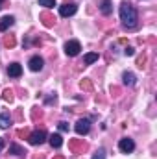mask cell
Returning a JSON list of instances; mask_svg holds the SVG:
<instances>
[{
  "label": "cell",
  "instance_id": "cell-1",
  "mask_svg": "<svg viewBox=\"0 0 157 159\" xmlns=\"http://www.w3.org/2000/svg\"><path fill=\"white\" fill-rule=\"evenodd\" d=\"M118 13H120V20H122L124 28H128V30H133V28L137 26L139 15H137V9H135V6H133L131 2L124 0V2L120 4V9H118Z\"/></svg>",
  "mask_w": 157,
  "mask_h": 159
},
{
  "label": "cell",
  "instance_id": "cell-2",
  "mask_svg": "<svg viewBox=\"0 0 157 159\" xmlns=\"http://www.w3.org/2000/svg\"><path fill=\"white\" fill-rule=\"evenodd\" d=\"M44 141H46V131H44V129H35V131H32V133L28 135V143L34 144V146H39Z\"/></svg>",
  "mask_w": 157,
  "mask_h": 159
},
{
  "label": "cell",
  "instance_id": "cell-3",
  "mask_svg": "<svg viewBox=\"0 0 157 159\" xmlns=\"http://www.w3.org/2000/svg\"><path fill=\"white\" fill-rule=\"evenodd\" d=\"M76 11H78V6H76L74 2H65V4L59 6V15H61V17H70V15H74Z\"/></svg>",
  "mask_w": 157,
  "mask_h": 159
},
{
  "label": "cell",
  "instance_id": "cell-4",
  "mask_svg": "<svg viewBox=\"0 0 157 159\" xmlns=\"http://www.w3.org/2000/svg\"><path fill=\"white\" fill-rule=\"evenodd\" d=\"M79 50H81L79 41H69V43L65 44V54L70 56V57H76V56L79 54Z\"/></svg>",
  "mask_w": 157,
  "mask_h": 159
},
{
  "label": "cell",
  "instance_id": "cell-5",
  "mask_svg": "<svg viewBox=\"0 0 157 159\" xmlns=\"http://www.w3.org/2000/svg\"><path fill=\"white\" fill-rule=\"evenodd\" d=\"M118 148H120V152H122V154H131V152L135 150V143H133V139L124 137V139H120Z\"/></svg>",
  "mask_w": 157,
  "mask_h": 159
},
{
  "label": "cell",
  "instance_id": "cell-6",
  "mask_svg": "<svg viewBox=\"0 0 157 159\" xmlns=\"http://www.w3.org/2000/svg\"><path fill=\"white\" fill-rule=\"evenodd\" d=\"M74 129H76L78 135H87L89 129H91V120L89 119H79L78 122H76V126H74Z\"/></svg>",
  "mask_w": 157,
  "mask_h": 159
},
{
  "label": "cell",
  "instance_id": "cell-7",
  "mask_svg": "<svg viewBox=\"0 0 157 159\" xmlns=\"http://www.w3.org/2000/svg\"><path fill=\"white\" fill-rule=\"evenodd\" d=\"M30 70H34V72H39L43 70V65H44V59L41 57V56H34L32 59H30Z\"/></svg>",
  "mask_w": 157,
  "mask_h": 159
},
{
  "label": "cell",
  "instance_id": "cell-8",
  "mask_svg": "<svg viewBox=\"0 0 157 159\" xmlns=\"http://www.w3.org/2000/svg\"><path fill=\"white\" fill-rule=\"evenodd\" d=\"M7 74H9L11 78H19V76L22 74V67H20L19 63H9V65H7Z\"/></svg>",
  "mask_w": 157,
  "mask_h": 159
},
{
  "label": "cell",
  "instance_id": "cell-9",
  "mask_svg": "<svg viewBox=\"0 0 157 159\" xmlns=\"http://www.w3.org/2000/svg\"><path fill=\"white\" fill-rule=\"evenodd\" d=\"M13 22H15V19H13L11 15L2 17V19H0V32H6L7 28H11V26H13Z\"/></svg>",
  "mask_w": 157,
  "mask_h": 159
},
{
  "label": "cell",
  "instance_id": "cell-10",
  "mask_svg": "<svg viewBox=\"0 0 157 159\" xmlns=\"http://www.w3.org/2000/svg\"><path fill=\"white\" fill-rule=\"evenodd\" d=\"M50 146L52 148H61L63 146V137L59 133H52L50 135Z\"/></svg>",
  "mask_w": 157,
  "mask_h": 159
},
{
  "label": "cell",
  "instance_id": "cell-11",
  "mask_svg": "<svg viewBox=\"0 0 157 159\" xmlns=\"http://www.w3.org/2000/svg\"><path fill=\"white\" fill-rule=\"evenodd\" d=\"M41 19H43V24H44L46 28H52V26H54V22H56V20H54V17H52L48 11L41 13Z\"/></svg>",
  "mask_w": 157,
  "mask_h": 159
},
{
  "label": "cell",
  "instance_id": "cell-12",
  "mask_svg": "<svg viewBox=\"0 0 157 159\" xmlns=\"http://www.w3.org/2000/svg\"><path fill=\"white\" fill-rule=\"evenodd\" d=\"M11 126V117L7 113H0V128L2 129H7Z\"/></svg>",
  "mask_w": 157,
  "mask_h": 159
},
{
  "label": "cell",
  "instance_id": "cell-13",
  "mask_svg": "<svg viewBox=\"0 0 157 159\" xmlns=\"http://www.w3.org/2000/svg\"><path fill=\"white\" fill-rule=\"evenodd\" d=\"M9 154H13V156H26V150L20 148L19 144H9Z\"/></svg>",
  "mask_w": 157,
  "mask_h": 159
},
{
  "label": "cell",
  "instance_id": "cell-14",
  "mask_svg": "<svg viewBox=\"0 0 157 159\" xmlns=\"http://www.w3.org/2000/svg\"><path fill=\"white\" fill-rule=\"evenodd\" d=\"M100 11H102L104 15H111V11H113L111 0H104V2H102V6H100Z\"/></svg>",
  "mask_w": 157,
  "mask_h": 159
},
{
  "label": "cell",
  "instance_id": "cell-15",
  "mask_svg": "<svg viewBox=\"0 0 157 159\" xmlns=\"http://www.w3.org/2000/svg\"><path fill=\"white\" fill-rule=\"evenodd\" d=\"M122 80H124L126 85H135V81H137V78H135L133 72H124V74H122Z\"/></svg>",
  "mask_w": 157,
  "mask_h": 159
},
{
  "label": "cell",
  "instance_id": "cell-16",
  "mask_svg": "<svg viewBox=\"0 0 157 159\" xmlns=\"http://www.w3.org/2000/svg\"><path fill=\"white\" fill-rule=\"evenodd\" d=\"M83 61H85V65H92L94 61H98V54H94V52H91V54H85Z\"/></svg>",
  "mask_w": 157,
  "mask_h": 159
},
{
  "label": "cell",
  "instance_id": "cell-17",
  "mask_svg": "<svg viewBox=\"0 0 157 159\" xmlns=\"http://www.w3.org/2000/svg\"><path fill=\"white\" fill-rule=\"evenodd\" d=\"M39 6L46 7V9H50V7H54V6H56V0H39Z\"/></svg>",
  "mask_w": 157,
  "mask_h": 159
},
{
  "label": "cell",
  "instance_id": "cell-18",
  "mask_svg": "<svg viewBox=\"0 0 157 159\" xmlns=\"http://www.w3.org/2000/svg\"><path fill=\"white\" fill-rule=\"evenodd\" d=\"M15 43H17V41H15V37H11V35H6V39H4V44H6L7 48H13V46H15Z\"/></svg>",
  "mask_w": 157,
  "mask_h": 159
},
{
  "label": "cell",
  "instance_id": "cell-19",
  "mask_svg": "<svg viewBox=\"0 0 157 159\" xmlns=\"http://www.w3.org/2000/svg\"><path fill=\"white\" fill-rule=\"evenodd\" d=\"M4 100L6 102H13V91L11 89H6L4 91Z\"/></svg>",
  "mask_w": 157,
  "mask_h": 159
},
{
  "label": "cell",
  "instance_id": "cell-20",
  "mask_svg": "<svg viewBox=\"0 0 157 159\" xmlns=\"http://www.w3.org/2000/svg\"><path fill=\"white\" fill-rule=\"evenodd\" d=\"M92 159H105V150H104V148H98L96 154L92 156Z\"/></svg>",
  "mask_w": 157,
  "mask_h": 159
},
{
  "label": "cell",
  "instance_id": "cell-21",
  "mask_svg": "<svg viewBox=\"0 0 157 159\" xmlns=\"http://www.w3.org/2000/svg\"><path fill=\"white\" fill-rule=\"evenodd\" d=\"M70 148H72V150H78V148L85 150V144H83V143H78V141H70Z\"/></svg>",
  "mask_w": 157,
  "mask_h": 159
},
{
  "label": "cell",
  "instance_id": "cell-22",
  "mask_svg": "<svg viewBox=\"0 0 157 159\" xmlns=\"http://www.w3.org/2000/svg\"><path fill=\"white\" fill-rule=\"evenodd\" d=\"M81 89H85V91H91V89H92V83L85 78L83 81H81Z\"/></svg>",
  "mask_w": 157,
  "mask_h": 159
},
{
  "label": "cell",
  "instance_id": "cell-23",
  "mask_svg": "<svg viewBox=\"0 0 157 159\" xmlns=\"http://www.w3.org/2000/svg\"><path fill=\"white\" fill-rule=\"evenodd\" d=\"M124 54H126V56H133V54H135V50H133L131 46H126V48H124Z\"/></svg>",
  "mask_w": 157,
  "mask_h": 159
},
{
  "label": "cell",
  "instance_id": "cell-24",
  "mask_svg": "<svg viewBox=\"0 0 157 159\" xmlns=\"http://www.w3.org/2000/svg\"><path fill=\"white\" fill-rule=\"evenodd\" d=\"M59 131H69V124L67 122H59Z\"/></svg>",
  "mask_w": 157,
  "mask_h": 159
},
{
  "label": "cell",
  "instance_id": "cell-25",
  "mask_svg": "<svg viewBox=\"0 0 157 159\" xmlns=\"http://www.w3.org/2000/svg\"><path fill=\"white\" fill-rule=\"evenodd\" d=\"M2 148H4V139L0 137V150H2Z\"/></svg>",
  "mask_w": 157,
  "mask_h": 159
},
{
  "label": "cell",
  "instance_id": "cell-26",
  "mask_svg": "<svg viewBox=\"0 0 157 159\" xmlns=\"http://www.w3.org/2000/svg\"><path fill=\"white\" fill-rule=\"evenodd\" d=\"M4 2H6V0H0V9H2V6H4Z\"/></svg>",
  "mask_w": 157,
  "mask_h": 159
},
{
  "label": "cell",
  "instance_id": "cell-27",
  "mask_svg": "<svg viewBox=\"0 0 157 159\" xmlns=\"http://www.w3.org/2000/svg\"><path fill=\"white\" fill-rule=\"evenodd\" d=\"M56 159H65V157H63V156H57V157H56Z\"/></svg>",
  "mask_w": 157,
  "mask_h": 159
}]
</instances>
